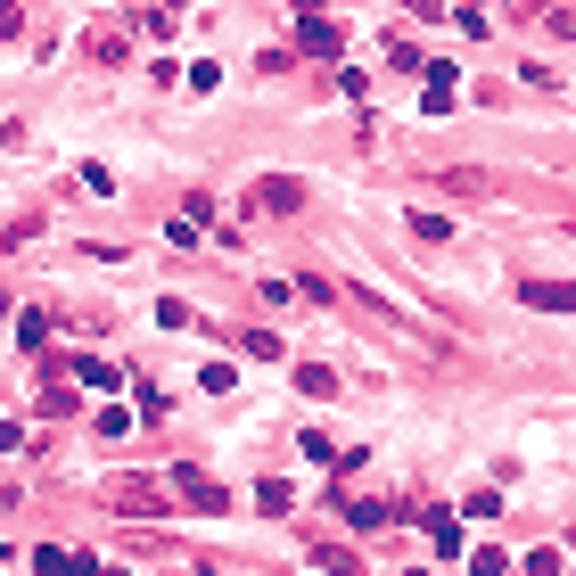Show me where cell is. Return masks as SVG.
Masks as SVG:
<instances>
[{
  "label": "cell",
  "mask_w": 576,
  "mask_h": 576,
  "mask_svg": "<svg viewBox=\"0 0 576 576\" xmlns=\"http://www.w3.org/2000/svg\"><path fill=\"white\" fill-rule=\"evenodd\" d=\"M297 206H305L297 173H264V182H247V215H264V223H272V215H297Z\"/></svg>",
  "instance_id": "6da1fadb"
},
{
  "label": "cell",
  "mask_w": 576,
  "mask_h": 576,
  "mask_svg": "<svg viewBox=\"0 0 576 576\" xmlns=\"http://www.w3.org/2000/svg\"><path fill=\"white\" fill-rule=\"evenodd\" d=\"M173 494H182L189 511H206V519H223V511H231V494L206 478V469H173Z\"/></svg>",
  "instance_id": "7a4b0ae2"
},
{
  "label": "cell",
  "mask_w": 576,
  "mask_h": 576,
  "mask_svg": "<svg viewBox=\"0 0 576 576\" xmlns=\"http://www.w3.org/2000/svg\"><path fill=\"white\" fill-rule=\"evenodd\" d=\"M519 305H536V314H568L576 280H519Z\"/></svg>",
  "instance_id": "3957f363"
},
{
  "label": "cell",
  "mask_w": 576,
  "mask_h": 576,
  "mask_svg": "<svg viewBox=\"0 0 576 576\" xmlns=\"http://www.w3.org/2000/svg\"><path fill=\"white\" fill-rule=\"evenodd\" d=\"M338 41H346V34H338L330 17H305V25H297V50H305V58H338Z\"/></svg>",
  "instance_id": "277c9868"
},
{
  "label": "cell",
  "mask_w": 576,
  "mask_h": 576,
  "mask_svg": "<svg viewBox=\"0 0 576 576\" xmlns=\"http://www.w3.org/2000/svg\"><path fill=\"white\" fill-rule=\"evenodd\" d=\"M428 519V543H437V560H469L462 552V527H453V511H420Z\"/></svg>",
  "instance_id": "5b68a950"
},
{
  "label": "cell",
  "mask_w": 576,
  "mask_h": 576,
  "mask_svg": "<svg viewBox=\"0 0 576 576\" xmlns=\"http://www.w3.org/2000/svg\"><path fill=\"white\" fill-rule=\"evenodd\" d=\"M108 502L115 511H157V519H166V486H108Z\"/></svg>",
  "instance_id": "8992f818"
},
{
  "label": "cell",
  "mask_w": 576,
  "mask_h": 576,
  "mask_svg": "<svg viewBox=\"0 0 576 576\" xmlns=\"http://www.w3.org/2000/svg\"><path fill=\"white\" fill-rule=\"evenodd\" d=\"M83 50H91L99 66H124V34H115V25H91V34H83Z\"/></svg>",
  "instance_id": "52a82bcc"
},
{
  "label": "cell",
  "mask_w": 576,
  "mask_h": 576,
  "mask_svg": "<svg viewBox=\"0 0 576 576\" xmlns=\"http://www.w3.org/2000/svg\"><path fill=\"white\" fill-rule=\"evenodd\" d=\"M297 388L305 395H338V371H330V363H297Z\"/></svg>",
  "instance_id": "ba28073f"
},
{
  "label": "cell",
  "mask_w": 576,
  "mask_h": 576,
  "mask_svg": "<svg viewBox=\"0 0 576 576\" xmlns=\"http://www.w3.org/2000/svg\"><path fill=\"white\" fill-rule=\"evenodd\" d=\"M256 511H272V519H280V511H289V478H264L256 486Z\"/></svg>",
  "instance_id": "9c48e42d"
},
{
  "label": "cell",
  "mask_w": 576,
  "mask_h": 576,
  "mask_svg": "<svg viewBox=\"0 0 576 576\" xmlns=\"http://www.w3.org/2000/svg\"><path fill=\"white\" fill-rule=\"evenodd\" d=\"M240 346H247V354H256V363H280V354H289V346H280V338H272V330H247V338H240Z\"/></svg>",
  "instance_id": "30bf717a"
},
{
  "label": "cell",
  "mask_w": 576,
  "mask_h": 576,
  "mask_svg": "<svg viewBox=\"0 0 576 576\" xmlns=\"http://www.w3.org/2000/svg\"><path fill=\"white\" fill-rule=\"evenodd\" d=\"M50 338V314H17V346H41Z\"/></svg>",
  "instance_id": "8fae6325"
},
{
  "label": "cell",
  "mask_w": 576,
  "mask_h": 576,
  "mask_svg": "<svg viewBox=\"0 0 576 576\" xmlns=\"http://www.w3.org/2000/svg\"><path fill=\"white\" fill-rule=\"evenodd\" d=\"M25 34V9H17V0H0V41H17Z\"/></svg>",
  "instance_id": "7c38bea8"
}]
</instances>
